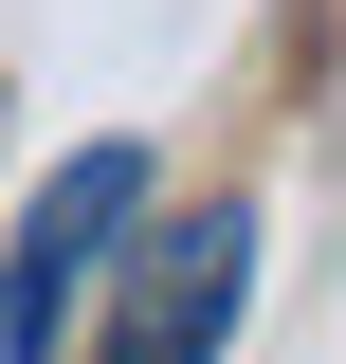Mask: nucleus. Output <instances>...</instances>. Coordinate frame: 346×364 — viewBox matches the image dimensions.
<instances>
[{
    "label": "nucleus",
    "mask_w": 346,
    "mask_h": 364,
    "mask_svg": "<svg viewBox=\"0 0 346 364\" xmlns=\"http://www.w3.org/2000/svg\"><path fill=\"white\" fill-rule=\"evenodd\" d=\"M128 237H146V146H73V164L37 182L19 255H0V364H55L73 346V291L128 273Z\"/></svg>",
    "instance_id": "nucleus-1"
},
{
    "label": "nucleus",
    "mask_w": 346,
    "mask_h": 364,
    "mask_svg": "<svg viewBox=\"0 0 346 364\" xmlns=\"http://www.w3.org/2000/svg\"><path fill=\"white\" fill-rule=\"evenodd\" d=\"M237 291H256V219H237V200H201V219L128 237V291H110V364H219Z\"/></svg>",
    "instance_id": "nucleus-2"
}]
</instances>
